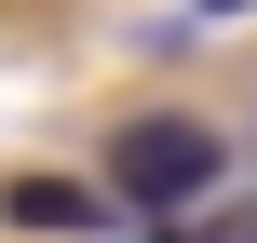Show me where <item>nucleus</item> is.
Wrapping results in <instances>:
<instances>
[{
	"mask_svg": "<svg viewBox=\"0 0 257 243\" xmlns=\"http://www.w3.org/2000/svg\"><path fill=\"white\" fill-rule=\"evenodd\" d=\"M14 216H27V230H81L95 203H81V189H14Z\"/></svg>",
	"mask_w": 257,
	"mask_h": 243,
	"instance_id": "f03ea898",
	"label": "nucleus"
},
{
	"mask_svg": "<svg viewBox=\"0 0 257 243\" xmlns=\"http://www.w3.org/2000/svg\"><path fill=\"white\" fill-rule=\"evenodd\" d=\"M217 243H257V203H230V216H217Z\"/></svg>",
	"mask_w": 257,
	"mask_h": 243,
	"instance_id": "7ed1b4c3",
	"label": "nucleus"
},
{
	"mask_svg": "<svg viewBox=\"0 0 257 243\" xmlns=\"http://www.w3.org/2000/svg\"><path fill=\"white\" fill-rule=\"evenodd\" d=\"M217 162H230V149H217V122L149 108V122H122V135H108V162H95V176H108V203H136V216H190V203L217 189Z\"/></svg>",
	"mask_w": 257,
	"mask_h": 243,
	"instance_id": "f257e3e1",
	"label": "nucleus"
},
{
	"mask_svg": "<svg viewBox=\"0 0 257 243\" xmlns=\"http://www.w3.org/2000/svg\"><path fill=\"white\" fill-rule=\"evenodd\" d=\"M203 14H257V0H203Z\"/></svg>",
	"mask_w": 257,
	"mask_h": 243,
	"instance_id": "20e7f679",
	"label": "nucleus"
}]
</instances>
